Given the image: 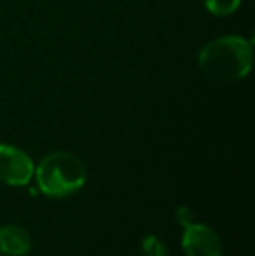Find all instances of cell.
I'll return each mask as SVG.
<instances>
[{
  "mask_svg": "<svg viewBox=\"0 0 255 256\" xmlns=\"http://www.w3.org/2000/svg\"><path fill=\"white\" fill-rule=\"evenodd\" d=\"M197 64L208 78L241 80L252 68V44L238 35L215 38L199 51Z\"/></svg>",
  "mask_w": 255,
  "mask_h": 256,
  "instance_id": "obj_1",
  "label": "cell"
},
{
  "mask_svg": "<svg viewBox=\"0 0 255 256\" xmlns=\"http://www.w3.org/2000/svg\"><path fill=\"white\" fill-rule=\"evenodd\" d=\"M34 176L42 194L48 197H67L84 186L88 171L74 154L53 152L39 162Z\"/></svg>",
  "mask_w": 255,
  "mask_h": 256,
  "instance_id": "obj_2",
  "label": "cell"
},
{
  "mask_svg": "<svg viewBox=\"0 0 255 256\" xmlns=\"http://www.w3.org/2000/svg\"><path fill=\"white\" fill-rule=\"evenodd\" d=\"M35 166L28 154L13 145H0V182L11 186H25L34 178Z\"/></svg>",
  "mask_w": 255,
  "mask_h": 256,
  "instance_id": "obj_3",
  "label": "cell"
},
{
  "mask_svg": "<svg viewBox=\"0 0 255 256\" xmlns=\"http://www.w3.org/2000/svg\"><path fill=\"white\" fill-rule=\"evenodd\" d=\"M182 248L187 256H222V240L213 228L203 223L185 226Z\"/></svg>",
  "mask_w": 255,
  "mask_h": 256,
  "instance_id": "obj_4",
  "label": "cell"
},
{
  "mask_svg": "<svg viewBox=\"0 0 255 256\" xmlns=\"http://www.w3.org/2000/svg\"><path fill=\"white\" fill-rule=\"evenodd\" d=\"M32 250V237L20 225L0 226V253L7 256H25Z\"/></svg>",
  "mask_w": 255,
  "mask_h": 256,
  "instance_id": "obj_5",
  "label": "cell"
},
{
  "mask_svg": "<svg viewBox=\"0 0 255 256\" xmlns=\"http://www.w3.org/2000/svg\"><path fill=\"white\" fill-rule=\"evenodd\" d=\"M243 0H203L204 7L213 16H229L236 12Z\"/></svg>",
  "mask_w": 255,
  "mask_h": 256,
  "instance_id": "obj_6",
  "label": "cell"
},
{
  "mask_svg": "<svg viewBox=\"0 0 255 256\" xmlns=\"http://www.w3.org/2000/svg\"><path fill=\"white\" fill-rule=\"evenodd\" d=\"M143 256H168V250L164 242L156 236H147L142 240Z\"/></svg>",
  "mask_w": 255,
  "mask_h": 256,
  "instance_id": "obj_7",
  "label": "cell"
},
{
  "mask_svg": "<svg viewBox=\"0 0 255 256\" xmlns=\"http://www.w3.org/2000/svg\"><path fill=\"white\" fill-rule=\"evenodd\" d=\"M177 222L180 223L184 228L189 225H192V223H196V220H194V212L189 208H185V206H180V208L177 209Z\"/></svg>",
  "mask_w": 255,
  "mask_h": 256,
  "instance_id": "obj_8",
  "label": "cell"
}]
</instances>
